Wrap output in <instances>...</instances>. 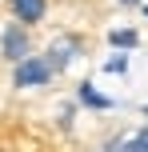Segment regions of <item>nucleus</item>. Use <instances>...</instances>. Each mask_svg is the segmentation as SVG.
I'll return each mask as SVG.
<instances>
[{"label":"nucleus","mask_w":148,"mask_h":152,"mask_svg":"<svg viewBox=\"0 0 148 152\" xmlns=\"http://www.w3.org/2000/svg\"><path fill=\"white\" fill-rule=\"evenodd\" d=\"M48 72H52V64H44V60H20V68H16V84H44L48 80Z\"/></svg>","instance_id":"nucleus-1"},{"label":"nucleus","mask_w":148,"mask_h":152,"mask_svg":"<svg viewBox=\"0 0 148 152\" xmlns=\"http://www.w3.org/2000/svg\"><path fill=\"white\" fill-rule=\"evenodd\" d=\"M4 52L12 56V60H24V52H28V44H24V36H20L16 28H8V32H4Z\"/></svg>","instance_id":"nucleus-2"},{"label":"nucleus","mask_w":148,"mask_h":152,"mask_svg":"<svg viewBox=\"0 0 148 152\" xmlns=\"http://www.w3.org/2000/svg\"><path fill=\"white\" fill-rule=\"evenodd\" d=\"M12 8L20 12V20H40L44 16V0H12Z\"/></svg>","instance_id":"nucleus-3"},{"label":"nucleus","mask_w":148,"mask_h":152,"mask_svg":"<svg viewBox=\"0 0 148 152\" xmlns=\"http://www.w3.org/2000/svg\"><path fill=\"white\" fill-rule=\"evenodd\" d=\"M112 152H148V128H144V132H140L136 140H128L124 148H112Z\"/></svg>","instance_id":"nucleus-4"},{"label":"nucleus","mask_w":148,"mask_h":152,"mask_svg":"<svg viewBox=\"0 0 148 152\" xmlns=\"http://www.w3.org/2000/svg\"><path fill=\"white\" fill-rule=\"evenodd\" d=\"M80 100H88V104H96V108H108V100H104L100 92H92V88H88V84H84V88H80Z\"/></svg>","instance_id":"nucleus-5"},{"label":"nucleus","mask_w":148,"mask_h":152,"mask_svg":"<svg viewBox=\"0 0 148 152\" xmlns=\"http://www.w3.org/2000/svg\"><path fill=\"white\" fill-rule=\"evenodd\" d=\"M52 52H56V56H52V64H56V68H64V64H68V56H72V44H56Z\"/></svg>","instance_id":"nucleus-6"},{"label":"nucleus","mask_w":148,"mask_h":152,"mask_svg":"<svg viewBox=\"0 0 148 152\" xmlns=\"http://www.w3.org/2000/svg\"><path fill=\"white\" fill-rule=\"evenodd\" d=\"M112 44H124V48H132V44H136V32H128V28H124V32H112Z\"/></svg>","instance_id":"nucleus-7"}]
</instances>
